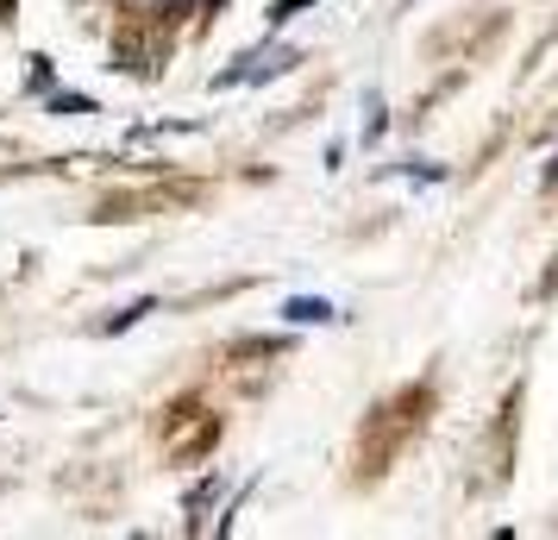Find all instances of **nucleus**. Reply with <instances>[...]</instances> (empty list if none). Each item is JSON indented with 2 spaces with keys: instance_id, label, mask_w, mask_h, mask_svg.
<instances>
[{
  "instance_id": "7ed1b4c3",
  "label": "nucleus",
  "mask_w": 558,
  "mask_h": 540,
  "mask_svg": "<svg viewBox=\"0 0 558 540\" xmlns=\"http://www.w3.org/2000/svg\"><path fill=\"white\" fill-rule=\"evenodd\" d=\"M553 177H558V164H553Z\"/></svg>"
},
{
  "instance_id": "f03ea898",
  "label": "nucleus",
  "mask_w": 558,
  "mask_h": 540,
  "mask_svg": "<svg viewBox=\"0 0 558 540\" xmlns=\"http://www.w3.org/2000/svg\"><path fill=\"white\" fill-rule=\"evenodd\" d=\"M157 7H163V13H177V7H189V0H157Z\"/></svg>"
},
{
  "instance_id": "f257e3e1",
  "label": "nucleus",
  "mask_w": 558,
  "mask_h": 540,
  "mask_svg": "<svg viewBox=\"0 0 558 540\" xmlns=\"http://www.w3.org/2000/svg\"><path fill=\"white\" fill-rule=\"evenodd\" d=\"M289 321H327V302H289Z\"/></svg>"
}]
</instances>
